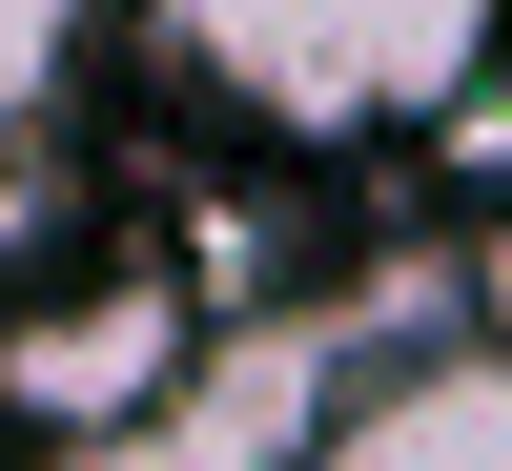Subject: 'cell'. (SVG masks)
<instances>
[{
	"instance_id": "1",
	"label": "cell",
	"mask_w": 512,
	"mask_h": 471,
	"mask_svg": "<svg viewBox=\"0 0 512 471\" xmlns=\"http://www.w3.org/2000/svg\"><path fill=\"white\" fill-rule=\"evenodd\" d=\"M144 41L267 144H390L472 103L492 0H144Z\"/></svg>"
},
{
	"instance_id": "2",
	"label": "cell",
	"mask_w": 512,
	"mask_h": 471,
	"mask_svg": "<svg viewBox=\"0 0 512 471\" xmlns=\"http://www.w3.org/2000/svg\"><path fill=\"white\" fill-rule=\"evenodd\" d=\"M390 328H410V308H390ZM390 328H369V308H246L144 431H103V451H62V471H328L349 390L390 369Z\"/></svg>"
},
{
	"instance_id": "3",
	"label": "cell",
	"mask_w": 512,
	"mask_h": 471,
	"mask_svg": "<svg viewBox=\"0 0 512 471\" xmlns=\"http://www.w3.org/2000/svg\"><path fill=\"white\" fill-rule=\"evenodd\" d=\"M185 369H205V287H185V267H62V287L0 308V410H21L41 451L144 431Z\"/></svg>"
},
{
	"instance_id": "4",
	"label": "cell",
	"mask_w": 512,
	"mask_h": 471,
	"mask_svg": "<svg viewBox=\"0 0 512 471\" xmlns=\"http://www.w3.org/2000/svg\"><path fill=\"white\" fill-rule=\"evenodd\" d=\"M328 471H512V226H492V267H472V328H451V349H390L349 390Z\"/></svg>"
},
{
	"instance_id": "5",
	"label": "cell",
	"mask_w": 512,
	"mask_h": 471,
	"mask_svg": "<svg viewBox=\"0 0 512 471\" xmlns=\"http://www.w3.org/2000/svg\"><path fill=\"white\" fill-rule=\"evenodd\" d=\"M62 226H82V205H62V164H41V144H0V308H21V287H62Z\"/></svg>"
},
{
	"instance_id": "6",
	"label": "cell",
	"mask_w": 512,
	"mask_h": 471,
	"mask_svg": "<svg viewBox=\"0 0 512 471\" xmlns=\"http://www.w3.org/2000/svg\"><path fill=\"white\" fill-rule=\"evenodd\" d=\"M82 62V0H0V144L41 123V82Z\"/></svg>"
}]
</instances>
